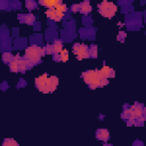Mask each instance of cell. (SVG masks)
Masks as SVG:
<instances>
[{
  "instance_id": "9a60e30c",
  "label": "cell",
  "mask_w": 146,
  "mask_h": 146,
  "mask_svg": "<svg viewBox=\"0 0 146 146\" xmlns=\"http://www.w3.org/2000/svg\"><path fill=\"white\" fill-rule=\"evenodd\" d=\"M56 35H57L56 26H50L49 29H47V31H46V39H47L48 41H54V40H56Z\"/></svg>"
},
{
  "instance_id": "4dcf8cb0",
  "label": "cell",
  "mask_w": 146,
  "mask_h": 146,
  "mask_svg": "<svg viewBox=\"0 0 146 146\" xmlns=\"http://www.w3.org/2000/svg\"><path fill=\"white\" fill-rule=\"evenodd\" d=\"M14 38H17L18 35H19V31H18V29L17 27H15V29H13V34H11Z\"/></svg>"
},
{
  "instance_id": "5b68a950",
  "label": "cell",
  "mask_w": 146,
  "mask_h": 146,
  "mask_svg": "<svg viewBox=\"0 0 146 146\" xmlns=\"http://www.w3.org/2000/svg\"><path fill=\"white\" fill-rule=\"evenodd\" d=\"M141 13H129L125 16V25L128 30L136 31L141 27Z\"/></svg>"
},
{
  "instance_id": "7a4b0ae2",
  "label": "cell",
  "mask_w": 146,
  "mask_h": 146,
  "mask_svg": "<svg viewBox=\"0 0 146 146\" xmlns=\"http://www.w3.org/2000/svg\"><path fill=\"white\" fill-rule=\"evenodd\" d=\"M81 76L90 89L102 88L108 83V80L100 73L99 70H88L83 72Z\"/></svg>"
},
{
  "instance_id": "6da1fadb",
  "label": "cell",
  "mask_w": 146,
  "mask_h": 146,
  "mask_svg": "<svg viewBox=\"0 0 146 146\" xmlns=\"http://www.w3.org/2000/svg\"><path fill=\"white\" fill-rule=\"evenodd\" d=\"M121 116L128 125L141 127L146 117L145 106L140 103H135L133 105H124Z\"/></svg>"
},
{
  "instance_id": "4316f807",
  "label": "cell",
  "mask_w": 146,
  "mask_h": 146,
  "mask_svg": "<svg viewBox=\"0 0 146 146\" xmlns=\"http://www.w3.org/2000/svg\"><path fill=\"white\" fill-rule=\"evenodd\" d=\"M25 7H26L29 10H33V9L36 8V2H35V1H31V0H26Z\"/></svg>"
},
{
  "instance_id": "7402d4cb",
  "label": "cell",
  "mask_w": 146,
  "mask_h": 146,
  "mask_svg": "<svg viewBox=\"0 0 146 146\" xmlns=\"http://www.w3.org/2000/svg\"><path fill=\"white\" fill-rule=\"evenodd\" d=\"M97 46L96 44H91V46H88V52H89V58L92 57V58H96L97 57Z\"/></svg>"
},
{
  "instance_id": "9c48e42d",
  "label": "cell",
  "mask_w": 146,
  "mask_h": 146,
  "mask_svg": "<svg viewBox=\"0 0 146 146\" xmlns=\"http://www.w3.org/2000/svg\"><path fill=\"white\" fill-rule=\"evenodd\" d=\"M91 10H92V7L90 6L89 1H83L82 3L72 5L71 7V11H80L82 14H89Z\"/></svg>"
},
{
  "instance_id": "ffe728a7",
  "label": "cell",
  "mask_w": 146,
  "mask_h": 146,
  "mask_svg": "<svg viewBox=\"0 0 146 146\" xmlns=\"http://www.w3.org/2000/svg\"><path fill=\"white\" fill-rule=\"evenodd\" d=\"M59 2H60L59 0H46V1H44V0H41V1H39V3H40V5L48 7V9L54 8V7H55V6H57Z\"/></svg>"
},
{
  "instance_id": "836d02e7",
  "label": "cell",
  "mask_w": 146,
  "mask_h": 146,
  "mask_svg": "<svg viewBox=\"0 0 146 146\" xmlns=\"http://www.w3.org/2000/svg\"><path fill=\"white\" fill-rule=\"evenodd\" d=\"M144 144H143V141H140V140H136V141H133V146H143Z\"/></svg>"
},
{
  "instance_id": "e0dca14e",
  "label": "cell",
  "mask_w": 146,
  "mask_h": 146,
  "mask_svg": "<svg viewBox=\"0 0 146 146\" xmlns=\"http://www.w3.org/2000/svg\"><path fill=\"white\" fill-rule=\"evenodd\" d=\"M30 42H31V44L32 46H39V47H41V44H42V35L41 34H33L31 38H30Z\"/></svg>"
},
{
  "instance_id": "1f68e13d",
  "label": "cell",
  "mask_w": 146,
  "mask_h": 146,
  "mask_svg": "<svg viewBox=\"0 0 146 146\" xmlns=\"http://www.w3.org/2000/svg\"><path fill=\"white\" fill-rule=\"evenodd\" d=\"M25 86V81L23 79L19 80V84H17V88H21V87H24Z\"/></svg>"
},
{
  "instance_id": "ba28073f",
  "label": "cell",
  "mask_w": 146,
  "mask_h": 146,
  "mask_svg": "<svg viewBox=\"0 0 146 146\" xmlns=\"http://www.w3.org/2000/svg\"><path fill=\"white\" fill-rule=\"evenodd\" d=\"M43 50H44V54H48V55L59 54L63 50V42H62V40L56 39V40L52 41V43L47 44L46 47H43Z\"/></svg>"
},
{
  "instance_id": "ac0fdd59",
  "label": "cell",
  "mask_w": 146,
  "mask_h": 146,
  "mask_svg": "<svg viewBox=\"0 0 146 146\" xmlns=\"http://www.w3.org/2000/svg\"><path fill=\"white\" fill-rule=\"evenodd\" d=\"M119 5L122 6V13H124V14H127V13H132V11H133V7H132V5H131L130 1H129V2H128V1H120Z\"/></svg>"
},
{
  "instance_id": "52a82bcc",
  "label": "cell",
  "mask_w": 146,
  "mask_h": 146,
  "mask_svg": "<svg viewBox=\"0 0 146 146\" xmlns=\"http://www.w3.org/2000/svg\"><path fill=\"white\" fill-rule=\"evenodd\" d=\"M73 52L76 56V59L81 60L84 58H89V52H88V46L83 43H74L73 44Z\"/></svg>"
},
{
  "instance_id": "e575fe53",
  "label": "cell",
  "mask_w": 146,
  "mask_h": 146,
  "mask_svg": "<svg viewBox=\"0 0 146 146\" xmlns=\"http://www.w3.org/2000/svg\"><path fill=\"white\" fill-rule=\"evenodd\" d=\"M34 30H40V23L34 24Z\"/></svg>"
},
{
  "instance_id": "d4e9b609",
  "label": "cell",
  "mask_w": 146,
  "mask_h": 146,
  "mask_svg": "<svg viewBox=\"0 0 146 146\" xmlns=\"http://www.w3.org/2000/svg\"><path fill=\"white\" fill-rule=\"evenodd\" d=\"M22 5L19 1H9V6H8V10H14V9H21Z\"/></svg>"
},
{
  "instance_id": "4fadbf2b",
  "label": "cell",
  "mask_w": 146,
  "mask_h": 146,
  "mask_svg": "<svg viewBox=\"0 0 146 146\" xmlns=\"http://www.w3.org/2000/svg\"><path fill=\"white\" fill-rule=\"evenodd\" d=\"M96 138L102 141H107L110 139V132L107 129H98L96 131Z\"/></svg>"
},
{
  "instance_id": "d590c367",
  "label": "cell",
  "mask_w": 146,
  "mask_h": 146,
  "mask_svg": "<svg viewBox=\"0 0 146 146\" xmlns=\"http://www.w3.org/2000/svg\"><path fill=\"white\" fill-rule=\"evenodd\" d=\"M103 146H113V145H111V144H105V145H103Z\"/></svg>"
},
{
  "instance_id": "8fae6325",
  "label": "cell",
  "mask_w": 146,
  "mask_h": 146,
  "mask_svg": "<svg viewBox=\"0 0 146 146\" xmlns=\"http://www.w3.org/2000/svg\"><path fill=\"white\" fill-rule=\"evenodd\" d=\"M18 21L23 24H29V25H32L35 23V16L33 14H19L17 16Z\"/></svg>"
},
{
  "instance_id": "2e32d148",
  "label": "cell",
  "mask_w": 146,
  "mask_h": 146,
  "mask_svg": "<svg viewBox=\"0 0 146 146\" xmlns=\"http://www.w3.org/2000/svg\"><path fill=\"white\" fill-rule=\"evenodd\" d=\"M74 38V30H67L65 29L63 32H62V39L66 42H70L72 39Z\"/></svg>"
},
{
  "instance_id": "484cf974",
  "label": "cell",
  "mask_w": 146,
  "mask_h": 146,
  "mask_svg": "<svg viewBox=\"0 0 146 146\" xmlns=\"http://www.w3.org/2000/svg\"><path fill=\"white\" fill-rule=\"evenodd\" d=\"M58 56H59V62H66L68 59V51L66 49H63L58 54Z\"/></svg>"
},
{
  "instance_id": "603a6c76",
  "label": "cell",
  "mask_w": 146,
  "mask_h": 146,
  "mask_svg": "<svg viewBox=\"0 0 146 146\" xmlns=\"http://www.w3.org/2000/svg\"><path fill=\"white\" fill-rule=\"evenodd\" d=\"M9 68H10V71L11 72H14V73H17L18 72V63H17V55L16 56H14V59H13V62L9 64Z\"/></svg>"
},
{
  "instance_id": "30bf717a",
  "label": "cell",
  "mask_w": 146,
  "mask_h": 146,
  "mask_svg": "<svg viewBox=\"0 0 146 146\" xmlns=\"http://www.w3.org/2000/svg\"><path fill=\"white\" fill-rule=\"evenodd\" d=\"M46 15H47V17L49 18V21H55V22H58V21H60L62 18L65 17V13L59 11V10L56 9L55 7L51 8V9H48V10L46 11Z\"/></svg>"
},
{
  "instance_id": "3957f363",
  "label": "cell",
  "mask_w": 146,
  "mask_h": 146,
  "mask_svg": "<svg viewBox=\"0 0 146 146\" xmlns=\"http://www.w3.org/2000/svg\"><path fill=\"white\" fill-rule=\"evenodd\" d=\"M58 86L57 76H49L48 74H42L35 79V87L39 91L43 94H50L55 91Z\"/></svg>"
},
{
  "instance_id": "8992f818",
  "label": "cell",
  "mask_w": 146,
  "mask_h": 146,
  "mask_svg": "<svg viewBox=\"0 0 146 146\" xmlns=\"http://www.w3.org/2000/svg\"><path fill=\"white\" fill-rule=\"evenodd\" d=\"M117 10V7L115 3L110 2V1H103L98 5V11L102 16L106 18H112Z\"/></svg>"
},
{
  "instance_id": "7c38bea8",
  "label": "cell",
  "mask_w": 146,
  "mask_h": 146,
  "mask_svg": "<svg viewBox=\"0 0 146 146\" xmlns=\"http://www.w3.org/2000/svg\"><path fill=\"white\" fill-rule=\"evenodd\" d=\"M80 35L82 39H94L95 38V30L92 26H86L80 30Z\"/></svg>"
},
{
  "instance_id": "d6a6232c",
  "label": "cell",
  "mask_w": 146,
  "mask_h": 146,
  "mask_svg": "<svg viewBox=\"0 0 146 146\" xmlns=\"http://www.w3.org/2000/svg\"><path fill=\"white\" fill-rule=\"evenodd\" d=\"M7 87H8L7 82H6V81H3V82H2V84H1V90H3V91H5V90L7 89Z\"/></svg>"
},
{
  "instance_id": "d6986e66",
  "label": "cell",
  "mask_w": 146,
  "mask_h": 146,
  "mask_svg": "<svg viewBox=\"0 0 146 146\" xmlns=\"http://www.w3.org/2000/svg\"><path fill=\"white\" fill-rule=\"evenodd\" d=\"M26 43H27V39H22V38H19L18 36V39H16L15 41H14V48L15 49H23V48H25V46H26Z\"/></svg>"
},
{
  "instance_id": "cb8c5ba5",
  "label": "cell",
  "mask_w": 146,
  "mask_h": 146,
  "mask_svg": "<svg viewBox=\"0 0 146 146\" xmlns=\"http://www.w3.org/2000/svg\"><path fill=\"white\" fill-rule=\"evenodd\" d=\"M1 146H19L18 143L13 139V138H6L3 141H2V145Z\"/></svg>"
},
{
  "instance_id": "5bb4252c",
  "label": "cell",
  "mask_w": 146,
  "mask_h": 146,
  "mask_svg": "<svg viewBox=\"0 0 146 146\" xmlns=\"http://www.w3.org/2000/svg\"><path fill=\"white\" fill-rule=\"evenodd\" d=\"M100 73L108 80L110 78H114L115 76V72H114V70L113 68H111V67H108V66H106V65H104L100 70Z\"/></svg>"
},
{
  "instance_id": "f1b7e54d",
  "label": "cell",
  "mask_w": 146,
  "mask_h": 146,
  "mask_svg": "<svg viewBox=\"0 0 146 146\" xmlns=\"http://www.w3.org/2000/svg\"><path fill=\"white\" fill-rule=\"evenodd\" d=\"M9 1H0V10H8Z\"/></svg>"
},
{
  "instance_id": "83f0119b",
  "label": "cell",
  "mask_w": 146,
  "mask_h": 146,
  "mask_svg": "<svg viewBox=\"0 0 146 146\" xmlns=\"http://www.w3.org/2000/svg\"><path fill=\"white\" fill-rule=\"evenodd\" d=\"M125 36H127V33H125L124 31H120L119 34H117V40L121 41V42H123L124 39H125Z\"/></svg>"
},
{
  "instance_id": "44dd1931",
  "label": "cell",
  "mask_w": 146,
  "mask_h": 146,
  "mask_svg": "<svg viewBox=\"0 0 146 146\" xmlns=\"http://www.w3.org/2000/svg\"><path fill=\"white\" fill-rule=\"evenodd\" d=\"M13 59H14V55L10 51H6V52L2 54V60H3V63H6V64L9 65L13 62Z\"/></svg>"
},
{
  "instance_id": "277c9868",
  "label": "cell",
  "mask_w": 146,
  "mask_h": 146,
  "mask_svg": "<svg viewBox=\"0 0 146 146\" xmlns=\"http://www.w3.org/2000/svg\"><path fill=\"white\" fill-rule=\"evenodd\" d=\"M43 55H44L43 47L30 46L25 49L24 58H25V60H27L31 64V66H34V65H36L41 62V58H42Z\"/></svg>"
},
{
  "instance_id": "f546056e",
  "label": "cell",
  "mask_w": 146,
  "mask_h": 146,
  "mask_svg": "<svg viewBox=\"0 0 146 146\" xmlns=\"http://www.w3.org/2000/svg\"><path fill=\"white\" fill-rule=\"evenodd\" d=\"M82 22H83V24H84V25H87V24H90V25H91L92 19H91L89 16H86V17L83 18V21H82Z\"/></svg>"
}]
</instances>
